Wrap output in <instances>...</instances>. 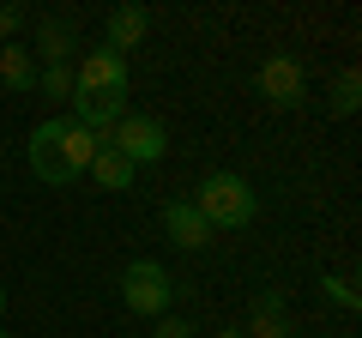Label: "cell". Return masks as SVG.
Wrapping results in <instances>:
<instances>
[{
  "label": "cell",
  "instance_id": "6da1fadb",
  "mask_svg": "<svg viewBox=\"0 0 362 338\" xmlns=\"http://www.w3.org/2000/svg\"><path fill=\"white\" fill-rule=\"evenodd\" d=\"M97 133H85L73 115H49V121H37V133H30V145H25V163H30V175L37 182H49V187H66V182H78L90 169V157H97Z\"/></svg>",
  "mask_w": 362,
  "mask_h": 338
},
{
  "label": "cell",
  "instance_id": "7a4b0ae2",
  "mask_svg": "<svg viewBox=\"0 0 362 338\" xmlns=\"http://www.w3.org/2000/svg\"><path fill=\"white\" fill-rule=\"evenodd\" d=\"M194 211L211 223V230H242V223H254L259 199H254V187H247L242 175L218 169V175H206V182H199V194H194Z\"/></svg>",
  "mask_w": 362,
  "mask_h": 338
},
{
  "label": "cell",
  "instance_id": "3957f363",
  "mask_svg": "<svg viewBox=\"0 0 362 338\" xmlns=\"http://www.w3.org/2000/svg\"><path fill=\"white\" fill-rule=\"evenodd\" d=\"M109 151H121L133 169H145V163H163V151H169V127L157 115H121L115 127H109Z\"/></svg>",
  "mask_w": 362,
  "mask_h": 338
},
{
  "label": "cell",
  "instance_id": "277c9868",
  "mask_svg": "<svg viewBox=\"0 0 362 338\" xmlns=\"http://www.w3.org/2000/svg\"><path fill=\"white\" fill-rule=\"evenodd\" d=\"M121 302H127V314H169V302H175V278H169V266L133 260L127 272H121Z\"/></svg>",
  "mask_w": 362,
  "mask_h": 338
},
{
  "label": "cell",
  "instance_id": "5b68a950",
  "mask_svg": "<svg viewBox=\"0 0 362 338\" xmlns=\"http://www.w3.org/2000/svg\"><path fill=\"white\" fill-rule=\"evenodd\" d=\"M259 97L278 109H302V97H308V73H302L296 54H272V61H259Z\"/></svg>",
  "mask_w": 362,
  "mask_h": 338
},
{
  "label": "cell",
  "instance_id": "8992f818",
  "mask_svg": "<svg viewBox=\"0 0 362 338\" xmlns=\"http://www.w3.org/2000/svg\"><path fill=\"white\" fill-rule=\"evenodd\" d=\"M73 91H127V54L90 49L85 61L73 66Z\"/></svg>",
  "mask_w": 362,
  "mask_h": 338
},
{
  "label": "cell",
  "instance_id": "52a82bcc",
  "mask_svg": "<svg viewBox=\"0 0 362 338\" xmlns=\"http://www.w3.org/2000/svg\"><path fill=\"white\" fill-rule=\"evenodd\" d=\"M30 42H37L30 54H42V66H73L78 30H73V18H30Z\"/></svg>",
  "mask_w": 362,
  "mask_h": 338
},
{
  "label": "cell",
  "instance_id": "ba28073f",
  "mask_svg": "<svg viewBox=\"0 0 362 338\" xmlns=\"http://www.w3.org/2000/svg\"><path fill=\"white\" fill-rule=\"evenodd\" d=\"M163 230H169V242H175V247H211V235H218L194 211V199H169V206H163Z\"/></svg>",
  "mask_w": 362,
  "mask_h": 338
},
{
  "label": "cell",
  "instance_id": "9c48e42d",
  "mask_svg": "<svg viewBox=\"0 0 362 338\" xmlns=\"http://www.w3.org/2000/svg\"><path fill=\"white\" fill-rule=\"evenodd\" d=\"M145 30H151V13H145V6H115L109 25H103V49L109 54H127V49L145 42Z\"/></svg>",
  "mask_w": 362,
  "mask_h": 338
},
{
  "label": "cell",
  "instance_id": "30bf717a",
  "mask_svg": "<svg viewBox=\"0 0 362 338\" xmlns=\"http://www.w3.org/2000/svg\"><path fill=\"white\" fill-rule=\"evenodd\" d=\"M247 338H290V314H284V296L278 290H266V296L254 302V314H247V326H242Z\"/></svg>",
  "mask_w": 362,
  "mask_h": 338
},
{
  "label": "cell",
  "instance_id": "8fae6325",
  "mask_svg": "<svg viewBox=\"0 0 362 338\" xmlns=\"http://www.w3.org/2000/svg\"><path fill=\"white\" fill-rule=\"evenodd\" d=\"M0 85L6 91H37V54L25 42H6L0 49Z\"/></svg>",
  "mask_w": 362,
  "mask_h": 338
},
{
  "label": "cell",
  "instance_id": "7c38bea8",
  "mask_svg": "<svg viewBox=\"0 0 362 338\" xmlns=\"http://www.w3.org/2000/svg\"><path fill=\"white\" fill-rule=\"evenodd\" d=\"M85 175L103 187V194H121V187H133V163H127L121 151H109V145H97V157H90Z\"/></svg>",
  "mask_w": 362,
  "mask_h": 338
},
{
  "label": "cell",
  "instance_id": "4fadbf2b",
  "mask_svg": "<svg viewBox=\"0 0 362 338\" xmlns=\"http://www.w3.org/2000/svg\"><path fill=\"white\" fill-rule=\"evenodd\" d=\"M356 103H362V73L344 66V73L332 78V115H356Z\"/></svg>",
  "mask_w": 362,
  "mask_h": 338
},
{
  "label": "cell",
  "instance_id": "5bb4252c",
  "mask_svg": "<svg viewBox=\"0 0 362 338\" xmlns=\"http://www.w3.org/2000/svg\"><path fill=\"white\" fill-rule=\"evenodd\" d=\"M37 91L42 97H73V66H42V73H37Z\"/></svg>",
  "mask_w": 362,
  "mask_h": 338
},
{
  "label": "cell",
  "instance_id": "9a60e30c",
  "mask_svg": "<svg viewBox=\"0 0 362 338\" xmlns=\"http://www.w3.org/2000/svg\"><path fill=\"white\" fill-rule=\"evenodd\" d=\"M25 25H30V13H25V6H18V0H0V42H6V37H18Z\"/></svg>",
  "mask_w": 362,
  "mask_h": 338
},
{
  "label": "cell",
  "instance_id": "2e32d148",
  "mask_svg": "<svg viewBox=\"0 0 362 338\" xmlns=\"http://www.w3.org/2000/svg\"><path fill=\"white\" fill-rule=\"evenodd\" d=\"M320 290H326V296L338 302V308H356V302H362V296H356V284H350V278H326Z\"/></svg>",
  "mask_w": 362,
  "mask_h": 338
},
{
  "label": "cell",
  "instance_id": "e0dca14e",
  "mask_svg": "<svg viewBox=\"0 0 362 338\" xmlns=\"http://www.w3.org/2000/svg\"><path fill=\"white\" fill-rule=\"evenodd\" d=\"M151 338H194V326H187V320H169V314H163V320H157V332Z\"/></svg>",
  "mask_w": 362,
  "mask_h": 338
},
{
  "label": "cell",
  "instance_id": "ac0fdd59",
  "mask_svg": "<svg viewBox=\"0 0 362 338\" xmlns=\"http://www.w3.org/2000/svg\"><path fill=\"white\" fill-rule=\"evenodd\" d=\"M218 338H247V332H242V326H223V332H218Z\"/></svg>",
  "mask_w": 362,
  "mask_h": 338
},
{
  "label": "cell",
  "instance_id": "d6986e66",
  "mask_svg": "<svg viewBox=\"0 0 362 338\" xmlns=\"http://www.w3.org/2000/svg\"><path fill=\"white\" fill-rule=\"evenodd\" d=\"M0 314H6V284H0Z\"/></svg>",
  "mask_w": 362,
  "mask_h": 338
},
{
  "label": "cell",
  "instance_id": "ffe728a7",
  "mask_svg": "<svg viewBox=\"0 0 362 338\" xmlns=\"http://www.w3.org/2000/svg\"><path fill=\"white\" fill-rule=\"evenodd\" d=\"M0 338H13V332H0Z\"/></svg>",
  "mask_w": 362,
  "mask_h": 338
},
{
  "label": "cell",
  "instance_id": "44dd1931",
  "mask_svg": "<svg viewBox=\"0 0 362 338\" xmlns=\"http://www.w3.org/2000/svg\"><path fill=\"white\" fill-rule=\"evenodd\" d=\"M0 49H6V42H0Z\"/></svg>",
  "mask_w": 362,
  "mask_h": 338
}]
</instances>
